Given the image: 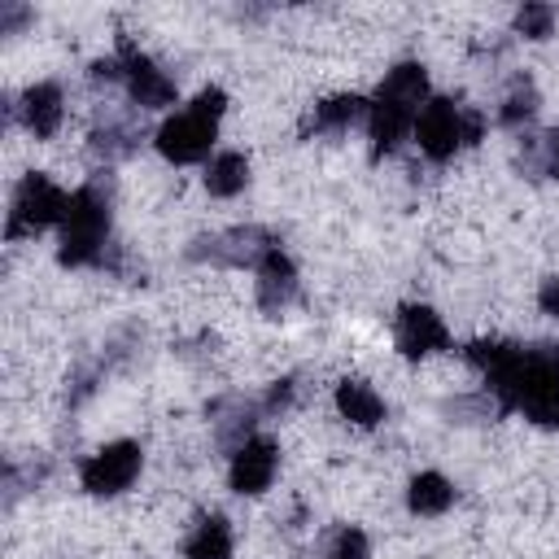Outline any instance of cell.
<instances>
[{
    "mask_svg": "<svg viewBox=\"0 0 559 559\" xmlns=\"http://www.w3.org/2000/svg\"><path fill=\"white\" fill-rule=\"evenodd\" d=\"M367 127H371V153L380 157V153H393L402 144V135L415 127V114H406V109H397V105L376 96L371 109H367Z\"/></svg>",
    "mask_w": 559,
    "mask_h": 559,
    "instance_id": "cell-15",
    "label": "cell"
},
{
    "mask_svg": "<svg viewBox=\"0 0 559 559\" xmlns=\"http://www.w3.org/2000/svg\"><path fill=\"white\" fill-rule=\"evenodd\" d=\"M406 502H411L415 515H441L454 502V485L441 472H419L406 489Z\"/></svg>",
    "mask_w": 559,
    "mask_h": 559,
    "instance_id": "cell-18",
    "label": "cell"
},
{
    "mask_svg": "<svg viewBox=\"0 0 559 559\" xmlns=\"http://www.w3.org/2000/svg\"><path fill=\"white\" fill-rule=\"evenodd\" d=\"M135 476H140V445L135 441H114V445L96 450L92 459H83V467H79L83 489L96 493V498L122 493Z\"/></svg>",
    "mask_w": 559,
    "mask_h": 559,
    "instance_id": "cell-7",
    "label": "cell"
},
{
    "mask_svg": "<svg viewBox=\"0 0 559 559\" xmlns=\"http://www.w3.org/2000/svg\"><path fill=\"white\" fill-rule=\"evenodd\" d=\"M515 411L528 419L559 428V345H528L524 349V376L515 393Z\"/></svg>",
    "mask_w": 559,
    "mask_h": 559,
    "instance_id": "cell-3",
    "label": "cell"
},
{
    "mask_svg": "<svg viewBox=\"0 0 559 559\" xmlns=\"http://www.w3.org/2000/svg\"><path fill=\"white\" fill-rule=\"evenodd\" d=\"M118 61H122V83H127V92H131V100H135L140 109H162V105L175 100V83H170V79L157 70V61L144 57L131 39L118 44Z\"/></svg>",
    "mask_w": 559,
    "mask_h": 559,
    "instance_id": "cell-8",
    "label": "cell"
},
{
    "mask_svg": "<svg viewBox=\"0 0 559 559\" xmlns=\"http://www.w3.org/2000/svg\"><path fill=\"white\" fill-rule=\"evenodd\" d=\"M275 467H280V450H275V441H266V437H253V441H245L236 454H231V489L236 493H262L271 480H275Z\"/></svg>",
    "mask_w": 559,
    "mask_h": 559,
    "instance_id": "cell-10",
    "label": "cell"
},
{
    "mask_svg": "<svg viewBox=\"0 0 559 559\" xmlns=\"http://www.w3.org/2000/svg\"><path fill=\"white\" fill-rule=\"evenodd\" d=\"M297 297V271L284 258V249L266 253V262L258 266V306L262 310H284Z\"/></svg>",
    "mask_w": 559,
    "mask_h": 559,
    "instance_id": "cell-13",
    "label": "cell"
},
{
    "mask_svg": "<svg viewBox=\"0 0 559 559\" xmlns=\"http://www.w3.org/2000/svg\"><path fill=\"white\" fill-rule=\"evenodd\" d=\"M376 96L419 118V105H424V96H428V74H424V66H415V61L393 66V70L384 74V83H380V92H376Z\"/></svg>",
    "mask_w": 559,
    "mask_h": 559,
    "instance_id": "cell-14",
    "label": "cell"
},
{
    "mask_svg": "<svg viewBox=\"0 0 559 559\" xmlns=\"http://www.w3.org/2000/svg\"><path fill=\"white\" fill-rule=\"evenodd\" d=\"M214 127H218V118H210V114H201V109L188 105L183 114H175V118L162 122V131H157V153H162L166 162H175V166L201 162V157L210 153V144H214Z\"/></svg>",
    "mask_w": 559,
    "mask_h": 559,
    "instance_id": "cell-6",
    "label": "cell"
},
{
    "mask_svg": "<svg viewBox=\"0 0 559 559\" xmlns=\"http://www.w3.org/2000/svg\"><path fill=\"white\" fill-rule=\"evenodd\" d=\"M367 100L362 96H328V100H319L314 105V114H310V127L314 131H345V127H354L358 118H367Z\"/></svg>",
    "mask_w": 559,
    "mask_h": 559,
    "instance_id": "cell-19",
    "label": "cell"
},
{
    "mask_svg": "<svg viewBox=\"0 0 559 559\" xmlns=\"http://www.w3.org/2000/svg\"><path fill=\"white\" fill-rule=\"evenodd\" d=\"M323 559H367V537H362L358 528H341V533L328 542Z\"/></svg>",
    "mask_w": 559,
    "mask_h": 559,
    "instance_id": "cell-25",
    "label": "cell"
},
{
    "mask_svg": "<svg viewBox=\"0 0 559 559\" xmlns=\"http://www.w3.org/2000/svg\"><path fill=\"white\" fill-rule=\"evenodd\" d=\"M550 26H555V9H550V4H524V9L515 13V31L528 35V39H546Z\"/></svg>",
    "mask_w": 559,
    "mask_h": 559,
    "instance_id": "cell-24",
    "label": "cell"
},
{
    "mask_svg": "<svg viewBox=\"0 0 559 559\" xmlns=\"http://www.w3.org/2000/svg\"><path fill=\"white\" fill-rule=\"evenodd\" d=\"M105 236H109V179L96 175L79 192H70L66 218H61V266H92L105 262Z\"/></svg>",
    "mask_w": 559,
    "mask_h": 559,
    "instance_id": "cell-1",
    "label": "cell"
},
{
    "mask_svg": "<svg viewBox=\"0 0 559 559\" xmlns=\"http://www.w3.org/2000/svg\"><path fill=\"white\" fill-rule=\"evenodd\" d=\"M533 114H537V87H533L528 74H515L511 87H507V96H502L498 122L502 127H524V122H533Z\"/></svg>",
    "mask_w": 559,
    "mask_h": 559,
    "instance_id": "cell-22",
    "label": "cell"
},
{
    "mask_svg": "<svg viewBox=\"0 0 559 559\" xmlns=\"http://www.w3.org/2000/svg\"><path fill=\"white\" fill-rule=\"evenodd\" d=\"M135 144H140V131L127 118H114V122H105V127L92 131V153L100 162H122V157L135 153Z\"/></svg>",
    "mask_w": 559,
    "mask_h": 559,
    "instance_id": "cell-20",
    "label": "cell"
},
{
    "mask_svg": "<svg viewBox=\"0 0 559 559\" xmlns=\"http://www.w3.org/2000/svg\"><path fill=\"white\" fill-rule=\"evenodd\" d=\"M275 236L262 231V227H231V231H218V236H205L197 240L188 253L197 262H214V266H262L266 253H275Z\"/></svg>",
    "mask_w": 559,
    "mask_h": 559,
    "instance_id": "cell-5",
    "label": "cell"
},
{
    "mask_svg": "<svg viewBox=\"0 0 559 559\" xmlns=\"http://www.w3.org/2000/svg\"><path fill=\"white\" fill-rule=\"evenodd\" d=\"M537 301H542V310H546V314H555V319H559V275H550V280L542 284Z\"/></svg>",
    "mask_w": 559,
    "mask_h": 559,
    "instance_id": "cell-28",
    "label": "cell"
},
{
    "mask_svg": "<svg viewBox=\"0 0 559 559\" xmlns=\"http://www.w3.org/2000/svg\"><path fill=\"white\" fill-rule=\"evenodd\" d=\"M480 131H485L480 114H472V109H463V105H454V100H428V105L419 109V118H415V140H419V148H424L432 162H445V157H454L463 144H476Z\"/></svg>",
    "mask_w": 559,
    "mask_h": 559,
    "instance_id": "cell-2",
    "label": "cell"
},
{
    "mask_svg": "<svg viewBox=\"0 0 559 559\" xmlns=\"http://www.w3.org/2000/svg\"><path fill=\"white\" fill-rule=\"evenodd\" d=\"M66 205L70 197L48 179V175H26L13 192V210H9V240H22V236H35L52 223L66 218Z\"/></svg>",
    "mask_w": 559,
    "mask_h": 559,
    "instance_id": "cell-4",
    "label": "cell"
},
{
    "mask_svg": "<svg viewBox=\"0 0 559 559\" xmlns=\"http://www.w3.org/2000/svg\"><path fill=\"white\" fill-rule=\"evenodd\" d=\"M520 166H524V175H533V179H559V131H546L542 140H528L524 144V153H520Z\"/></svg>",
    "mask_w": 559,
    "mask_h": 559,
    "instance_id": "cell-23",
    "label": "cell"
},
{
    "mask_svg": "<svg viewBox=\"0 0 559 559\" xmlns=\"http://www.w3.org/2000/svg\"><path fill=\"white\" fill-rule=\"evenodd\" d=\"M336 411H341L349 424H358V428H376V424L384 419L380 393H376L371 384H362V380H341V384H336Z\"/></svg>",
    "mask_w": 559,
    "mask_h": 559,
    "instance_id": "cell-16",
    "label": "cell"
},
{
    "mask_svg": "<svg viewBox=\"0 0 559 559\" xmlns=\"http://www.w3.org/2000/svg\"><path fill=\"white\" fill-rule=\"evenodd\" d=\"M22 122H26V131H35L39 140H48V135H57V127H61V114H66V105H61V87L57 83H35V87H26L22 92Z\"/></svg>",
    "mask_w": 559,
    "mask_h": 559,
    "instance_id": "cell-11",
    "label": "cell"
},
{
    "mask_svg": "<svg viewBox=\"0 0 559 559\" xmlns=\"http://www.w3.org/2000/svg\"><path fill=\"white\" fill-rule=\"evenodd\" d=\"M26 17H31V9H26V4H13V0H4V4H0V31H4V35H13Z\"/></svg>",
    "mask_w": 559,
    "mask_h": 559,
    "instance_id": "cell-27",
    "label": "cell"
},
{
    "mask_svg": "<svg viewBox=\"0 0 559 559\" xmlns=\"http://www.w3.org/2000/svg\"><path fill=\"white\" fill-rule=\"evenodd\" d=\"M293 393H297L293 380H275L271 393H266V402H262V411H271V415H275V411H288V406H293Z\"/></svg>",
    "mask_w": 559,
    "mask_h": 559,
    "instance_id": "cell-26",
    "label": "cell"
},
{
    "mask_svg": "<svg viewBox=\"0 0 559 559\" xmlns=\"http://www.w3.org/2000/svg\"><path fill=\"white\" fill-rule=\"evenodd\" d=\"M393 341H397V349L406 358H428V354H437V349L450 345V332H445V323H441L437 310H428V306H402L397 310Z\"/></svg>",
    "mask_w": 559,
    "mask_h": 559,
    "instance_id": "cell-9",
    "label": "cell"
},
{
    "mask_svg": "<svg viewBox=\"0 0 559 559\" xmlns=\"http://www.w3.org/2000/svg\"><path fill=\"white\" fill-rule=\"evenodd\" d=\"M253 415H258V406H253L249 397H223V402H214V406H210V419H214L218 445L236 454L245 441H253V437H249V432H253Z\"/></svg>",
    "mask_w": 559,
    "mask_h": 559,
    "instance_id": "cell-12",
    "label": "cell"
},
{
    "mask_svg": "<svg viewBox=\"0 0 559 559\" xmlns=\"http://www.w3.org/2000/svg\"><path fill=\"white\" fill-rule=\"evenodd\" d=\"M245 183H249V162H245V153H218V157L205 166V188H210V197H236V192H245Z\"/></svg>",
    "mask_w": 559,
    "mask_h": 559,
    "instance_id": "cell-21",
    "label": "cell"
},
{
    "mask_svg": "<svg viewBox=\"0 0 559 559\" xmlns=\"http://www.w3.org/2000/svg\"><path fill=\"white\" fill-rule=\"evenodd\" d=\"M183 559H231V528L223 515H205L188 542H183Z\"/></svg>",
    "mask_w": 559,
    "mask_h": 559,
    "instance_id": "cell-17",
    "label": "cell"
}]
</instances>
